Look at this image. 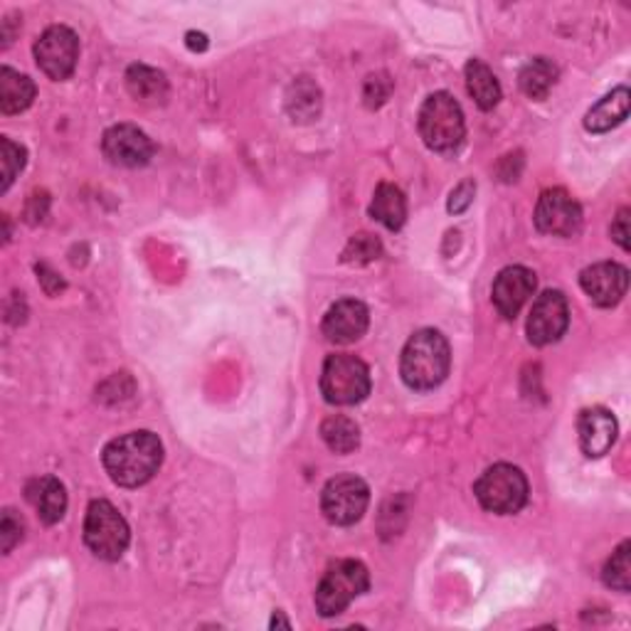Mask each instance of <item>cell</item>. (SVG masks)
Wrapping results in <instances>:
<instances>
[{
	"mask_svg": "<svg viewBox=\"0 0 631 631\" xmlns=\"http://www.w3.org/2000/svg\"><path fill=\"white\" fill-rule=\"evenodd\" d=\"M101 461L117 486L136 488L158 474L163 464V445L154 432H129L104 447Z\"/></svg>",
	"mask_w": 631,
	"mask_h": 631,
	"instance_id": "6da1fadb",
	"label": "cell"
},
{
	"mask_svg": "<svg viewBox=\"0 0 631 631\" xmlns=\"http://www.w3.org/2000/svg\"><path fill=\"white\" fill-rule=\"evenodd\" d=\"M451 351L447 338L435 328L414 333L402 348L400 375L408 388L427 392L439 388L449 375Z\"/></svg>",
	"mask_w": 631,
	"mask_h": 631,
	"instance_id": "7a4b0ae2",
	"label": "cell"
},
{
	"mask_svg": "<svg viewBox=\"0 0 631 631\" xmlns=\"http://www.w3.org/2000/svg\"><path fill=\"white\" fill-rule=\"evenodd\" d=\"M466 134L464 111L459 101L447 92L427 97L420 109V136L437 154H451L461 146Z\"/></svg>",
	"mask_w": 631,
	"mask_h": 631,
	"instance_id": "3957f363",
	"label": "cell"
},
{
	"mask_svg": "<svg viewBox=\"0 0 631 631\" xmlns=\"http://www.w3.org/2000/svg\"><path fill=\"white\" fill-rule=\"evenodd\" d=\"M371 587V574L357 560H341L326 570L324 580L316 587V609L321 617H336L345 611L353 599H357Z\"/></svg>",
	"mask_w": 631,
	"mask_h": 631,
	"instance_id": "277c9868",
	"label": "cell"
},
{
	"mask_svg": "<svg viewBox=\"0 0 631 631\" xmlns=\"http://www.w3.org/2000/svg\"><path fill=\"white\" fill-rule=\"evenodd\" d=\"M482 508L496 515H513L529 503V482L518 466L496 464L486 469L474 486Z\"/></svg>",
	"mask_w": 631,
	"mask_h": 631,
	"instance_id": "5b68a950",
	"label": "cell"
},
{
	"mask_svg": "<svg viewBox=\"0 0 631 631\" xmlns=\"http://www.w3.org/2000/svg\"><path fill=\"white\" fill-rule=\"evenodd\" d=\"M321 392L326 402L338 404V408L363 402L371 395V371L355 355H328L321 373Z\"/></svg>",
	"mask_w": 631,
	"mask_h": 631,
	"instance_id": "8992f818",
	"label": "cell"
},
{
	"mask_svg": "<svg viewBox=\"0 0 631 631\" xmlns=\"http://www.w3.org/2000/svg\"><path fill=\"white\" fill-rule=\"evenodd\" d=\"M131 541L129 525L109 501H92L84 518V543L99 560L114 562L126 553Z\"/></svg>",
	"mask_w": 631,
	"mask_h": 631,
	"instance_id": "52a82bcc",
	"label": "cell"
},
{
	"mask_svg": "<svg viewBox=\"0 0 631 631\" xmlns=\"http://www.w3.org/2000/svg\"><path fill=\"white\" fill-rule=\"evenodd\" d=\"M367 503H371V488L353 474L336 476L324 486L321 511L328 523L353 525L363 518Z\"/></svg>",
	"mask_w": 631,
	"mask_h": 631,
	"instance_id": "ba28073f",
	"label": "cell"
},
{
	"mask_svg": "<svg viewBox=\"0 0 631 631\" xmlns=\"http://www.w3.org/2000/svg\"><path fill=\"white\" fill-rule=\"evenodd\" d=\"M80 40L70 27L52 25L35 43V62L50 80H68L77 68Z\"/></svg>",
	"mask_w": 631,
	"mask_h": 631,
	"instance_id": "9c48e42d",
	"label": "cell"
},
{
	"mask_svg": "<svg viewBox=\"0 0 631 631\" xmlns=\"http://www.w3.org/2000/svg\"><path fill=\"white\" fill-rule=\"evenodd\" d=\"M568 326H570V306L562 291H543V294L535 299L529 316V326H525L529 341L533 345H550L555 341H560L562 333L568 331Z\"/></svg>",
	"mask_w": 631,
	"mask_h": 631,
	"instance_id": "30bf717a",
	"label": "cell"
},
{
	"mask_svg": "<svg viewBox=\"0 0 631 631\" xmlns=\"http://www.w3.org/2000/svg\"><path fill=\"white\" fill-rule=\"evenodd\" d=\"M535 225L553 238H574L582 228V210L568 191L553 187L541 195L538 207H535Z\"/></svg>",
	"mask_w": 631,
	"mask_h": 631,
	"instance_id": "8fae6325",
	"label": "cell"
},
{
	"mask_svg": "<svg viewBox=\"0 0 631 631\" xmlns=\"http://www.w3.org/2000/svg\"><path fill=\"white\" fill-rule=\"evenodd\" d=\"M104 156L121 168H141L154 158V141L134 124L111 126L101 141Z\"/></svg>",
	"mask_w": 631,
	"mask_h": 631,
	"instance_id": "7c38bea8",
	"label": "cell"
},
{
	"mask_svg": "<svg viewBox=\"0 0 631 631\" xmlns=\"http://www.w3.org/2000/svg\"><path fill=\"white\" fill-rule=\"evenodd\" d=\"M580 287L595 306H617L629 289V271L617 262H599L582 271Z\"/></svg>",
	"mask_w": 631,
	"mask_h": 631,
	"instance_id": "4fadbf2b",
	"label": "cell"
},
{
	"mask_svg": "<svg viewBox=\"0 0 631 631\" xmlns=\"http://www.w3.org/2000/svg\"><path fill=\"white\" fill-rule=\"evenodd\" d=\"M371 324V314L367 306L357 299H341L326 311L324 316V336L336 345L355 343L357 338H363Z\"/></svg>",
	"mask_w": 631,
	"mask_h": 631,
	"instance_id": "5bb4252c",
	"label": "cell"
},
{
	"mask_svg": "<svg viewBox=\"0 0 631 631\" xmlns=\"http://www.w3.org/2000/svg\"><path fill=\"white\" fill-rule=\"evenodd\" d=\"M535 275L525 267H506L494 281V306L503 318H515L535 291Z\"/></svg>",
	"mask_w": 631,
	"mask_h": 631,
	"instance_id": "9a60e30c",
	"label": "cell"
},
{
	"mask_svg": "<svg viewBox=\"0 0 631 631\" xmlns=\"http://www.w3.org/2000/svg\"><path fill=\"white\" fill-rule=\"evenodd\" d=\"M580 447L590 459L605 457L617 441V420L605 408H590L578 420Z\"/></svg>",
	"mask_w": 631,
	"mask_h": 631,
	"instance_id": "2e32d148",
	"label": "cell"
},
{
	"mask_svg": "<svg viewBox=\"0 0 631 631\" xmlns=\"http://www.w3.org/2000/svg\"><path fill=\"white\" fill-rule=\"evenodd\" d=\"M25 498L33 503L37 515H40L43 523L47 525L62 521L64 511H68V492H64L60 478L54 476L33 478V482L25 486Z\"/></svg>",
	"mask_w": 631,
	"mask_h": 631,
	"instance_id": "e0dca14e",
	"label": "cell"
},
{
	"mask_svg": "<svg viewBox=\"0 0 631 631\" xmlns=\"http://www.w3.org/2000/svg\"><path fill=\"white\" fill-rule=\"evenodd\" d=\"M627 117H629V89L619 87L607 94L605 99H599L595 107L587 111L585 129L592 131V134H605V131L619 126Z\"/></svg>",
	"mask_w": 631,
	"mask_h": 631,
	"instance_id": "ac0fdd59",
	"label": "cell"
},
{
	"mask_svg": "<svg viewBox=\"0 0 631 631\" xmlns=\"http://www.w3.org/2000/svg\"><path fill=\"white\" fill-rule=\"evenodd\" d=\"M35 99V84L27 74L11 68L0 70V111L3 114H21Z\"/></svg>",
	"mask_w": 631,
	"mask_h": 631,
	"instance_id": "d6986e66",
	"label": "cell"
},
{
	"mask_svg": "<svg viewBox=\"0 0 631 631\" xmlns=\"http://www.w3.org/2000/svg\"><path fill=\"white\" fill-rule=\"evenodd\" d=\"M371 215L388 230H400L404 220H408V201H404L400 187L392 183H380L373 195Z\"/></svg>",
	"mask_w": 631,
	"mask_h": 631,
	"instance_id": "ffe728a7",
	"label": "cell"
},
{
	"mask_svg": "<svg viewBox=\"0 0 631 631\" xmlns=\"http://www.w3.org/2000/svg\"><path fill=\"white\" fill-rule=\"evenodd\" d=\"M126 89L136 101L161 104L168 97V80L163 72L146 68V64H131L126 72Z\"/></svg>",
	"mask_w": 631,
	"mask_h": 631,
	"instance_id": "44dd1931",
	"label": "cell"
},
{
	"mask_svg": "<svg viewBox=\"0 0 631 631\" xmlns=\"http://www.w3.org/2000/svg\"><path fill=\"white\" fill-rule=\"evenodd\" d=\"M466 89L471 99L476 101L478 109L492 111L498 101H501V84H498L496 74L488 70V64L482 60L466 62Z\"/></svg>",
	"mask_w": 631,
	"mask_h": 631,
	"instance_id": "7402d4cb",
	"label": "cell"
},
{
	"mask_svg": "<svg viewBox=\"0 0 631 631\" xmlns=\"http://www.w3.org/2000/svg\"><path fill=\"white\" fill-rule=\"evenodd\" d=\"M518 82H521L525 97L541 101L548 97L555 82H558V68H555V62L548 58H535L533 62L525 64Z\"/></svg>",
	"mask_w": 631,
	"mask_h": 631,
	"instance_id": "603a6c76",
	"label": "cell"
},
{
	"mask_svg": "<svg viewBox=\"0 0 631 631\" xmlns=\"http://www.w3.org/2000/svg\"><path fill=\"white\" fill-rule=\"evenodd\" d=\"M321 437L326 447L336 451V454H351L361 445V429H357L351 417H343V414H333V417L324 422Z\"/></svg>",
	"mask_w": 631,
	"mask_h": 631,
	"instance_id": "cb8c5ba5",
	"label": "cell"
},
{
	"mask_svg": "<svg viewBox=\"0 0 631 631\" xmlns=\"http://www.w3.org/2000/svg\"><path fill=\"white\" fill-rule=\"evenodd\" d=\"M321 94H318L316 84H311L306 77L299 80L294 87L289 92V99H287V107L291 111V117L294 121H311L314 117H318V109H321Z\"/></svg>",
	"mask_w": 631,
	"mask_h": 631,
	"instance_id": "d4e9b609",
	"label": "cell"
},
{
	"mask_svg": "<svg viewBox=\"0 0 631 631\" xmlns=\"http://www.w3.org/2000/svg\"><path fill=\"white\" fill-rule=\"evenodd\" d=\"M629 550H631V543L624 541L619 545V548L611 553V558L605 565V585L617 590V592H629L631 587V562H629Z\"/></svg>",
	"mask_w": 631,
	"mask_h": 631,
	"instance_id": "484cf974",
	"label": "cell"
},
{
	"mask_svg": "<svg viewBox=\"0 0 631 631\" xmlns=\"http://www.w3.org/2000/svg\"><path fill=\"white\" fill-rule=\"evenodd\" d=\"M0 166H3V183H0V191H8L17 178V173L25 168V148L21 144H15L11 138L0 141Z\"/></svg>",
	"mask_w": 631,
	"mask_h": 631,
	"instance_id": "4316f807",
	"label": "cell"
},
{
	"mask_svg": "<svg viewBox=\"0 0 631 631\" xmlns=\"http://www.w3.org/2000/svg\"><path fill=\"white\" fill-rule=\"evenodd\" d=\"M380 252V242L375 240L373 234L361 232L348 242V247L343 250V262H348V265H367V262L378 259Z\"/></svg>",
	"mask_w": 631,
	"mask_h": 631,
	"instance_id": "83f0119b",
	"label": "cell"
},
{
	"mask_svg": "<svg viewBox=\"0 0 631 631\" xmlns=\"http://www.w3.org/2000/svg\"><path fill=\"white\" fill-rule=\"evenodd\" d=\"M23 531H25V523L23 518L17 515L15 511H3V521H0V550L5 555L11 553L17 543L23 541Z\"/></svg>",
	"mask_w": 631,
	"mask_h": 631,
	"instance_id": "f1b7e54d",
	"label": "cell"
},
{
	"mask_svg": "<svg viewBox=\"0 0 631 631\" xmlns=\"http://www.w3.org/2000/svg\"><path fill=\"white\" fill-rule=\"evenodd\" d=\"M392 82L388 80V74H373L365 82V101L367 107H380V104L390 97Z\"/></svg>",
	"mask_w": 631,
	"mask_h": 631,
	"instance_id": "f546056e",
	"label": "cell"
},
{
	"mask_svg": "<svg viewBox=\"0 0 631 631\" xmlns=\"http://www.w3.org/2000/svg\"><path fill=\"white\" fill-rule=\"evenodd\" d=\"M474 193H476V183L474 181L459 183L449 195V213H454V215L464 213L466 207L474 203Z\"/></svg>",
	"mask_w": 631,
	"mask_h": 631,
	"instance_id": "4dcf8cb0",
	"label": "cell"
},
{
	"mask_svg": "<svg viewBox=\"0 0 631 631\" xmlns=\"http://www.w3.org/2000/svg\"><path fill=\"white\" fill-rule=\"evenodd\" d=\"M611 238L619 244L621 250H629V210H619V215L611 222Z\"/></svg>",
	"mask_w": 631,
	"mask_h": 631,
	"instance_id": "1f68e13d",
	"label": "cell"
},
{
	"mask_svg": "<svg viewBox=\"0 0 631 631\" xmlns=\"http://www.w3.org/2000/svg\"><path fill=\"white\" fill-rule=\"evenodd\" d=\"M277 627H284V629H289L291 627V621L289 619H284L281 615H275V619H271V629H277Z\"/></svg>",
	"mask_w": 631,
	"mask_h": 631,
	"instance_id": "d6a6232c",
	"label": "cell"
}]
</instances>
